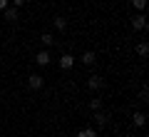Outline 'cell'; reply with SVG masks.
I'll list each match as a JSON object with an SVG mask.
<instances>
[{
	"mask_svg": "<svg viewBox=\"0 0 149 137\" xmlns=\"http://www.w3.org/2000/svg\"><path fill=\"white\" fill-rule=\"evenodd\" d=\"M42 85H45L42 75H35V72H32L30 77H27V87H30V90H42Z\"/></svg>",
	"mask_w": 149,
	"mask_h": 137,
	"instance_id": "6da1fadb",
	"label": "cell"
},
{
	"mask_svg": "<svg viewBox=\"0 0 149 137\" xmlns=\"http://www.w3.org/2000/svg\"><path fill=\"white\" fill-rule=\"evenodd\" d=\"M50 60H52V58H50V53H47V48H45V50H40V53L35 55V63L40 65V67H47V65H50Z\"/></svg>",
	"mask_w": 149,
	"mask_h": 137,
	"instance_id": "7a4b0ae2",
	"label": "cell"
},
{
	"mask_svg": "<svg viewBox=\"0 0 149 137\" xmlns=\"http://www.w3.org/2000/svg\"><path fill=\"white\" fill-rule=\"evenodd\" d=\"M102 85H104V80L100 77V75H90V80H87V87L95 92V90H102Z\"/></svg>",
	"mask_w": 149,
	"mask_h": 137,
	"instance_id": "3957f363",
	"label": "cell"
},
{
	"mask_svg": "<svg viewBox=\"0 0 149 137\" xmlns=\"http://www.w3.org/2000/svg\"><path fill=\"white\" fill-rule=\"evenodd\" d=\"M132 27H134V30H147V18H144L142 13L134 15V18H132Z\"/></svg>",
	"mask_w": 149,
	"mask_h": 137,
	"instance_id": "277c9868",
	"label": "cell"
},
{
	"mask_svg": "<svg viewBox=\"0 0 149 137\" xmlns=\"http://www.w3.org/2000/svg\"><path fill=\"white\" fill-rule=\"evenodd\" d=\"M3 18H5L8 22H17V8H13V5H8L5 10H3Z\"/></svg>",
	"mask_w": 149,
	"mask_h": 137,
	"instance_id": "5b68a950",
	"label": "cell"
},
{
	"mask_svg": "<svg viewBox=\"0 0 149 137\" xmlns=\"http://www.w3.org/2000/svg\"><path fill=\"white\" fill-rule=\"evenodd\" d=\"M82 65H87V67H92V65H95L97 63V55L95 53H92V50H87V53H82Z\"/></svg>",
	"mask_w": 149,
	"mask_h": 137,
	"instance_id": "8992f818",
	"label": "cell"
},
{
	"mask_svg": "<svg viewBox=\"0 0 149 137\" xmlns=\"http://www.w3.org/2000/svg\"><path fill=\"white\" fill-rule=\"evenodd\" d=\"M72 65H74V58L70 53H65L62 58H60V67H62V70H72Z\"/></svg>",
	"mask_w": 149,
	"mask_h": 137,
	"instance_id": "52a82bcc",
	"label": "cell"
},
{
	"mask_svg": "<svg viewBox=\"0 0 149 137\" xmlns=\"http://www.w3.org/2000/svg\"><path fill=\"white\" fill-rule=\"evenodd\" d=\"M95 122H97V127H107V122H109V117H107V112L97 110V112H95Z\"/></svg>",
	"mask_w": 149,
	"mask_h": 137,
	"instance_id": "ba28073f",
	"label": "cell"
},
{
	"mask_svg": "<svg viewBox=\"0 0 149 137\" xmlns=\"http://www.w3.org/2000/svg\"><path fill=\"white\" fill-rule=\"evenodd\" d=\"M132 122H134L137 127H144V125H147V115H144V112H134V115H132Z\"/></svg>",
	"mask_w": 149,
	"mask_h": 137,
	"instance_id": "9c48e42d",
	"label": "cell"
},
{
	"mask_svg": "<svg viewBox=\"0 0 149 137\" xmlns=\"http://www.w3.org/2000/svg\"><path fill=\"white\" fill-rule=\"evenodd\" d=\"M40 42H42L45 48H52V45H55V35H52V32H42V37H40Z\"/></svg>",
	"mask_w": 149,
	"mask_h": 137,
	"instance_id": "30bf717a",
	"label": "cell"
},
{
	"mask_svg": "<svg viewBox=\"0 0 149 137\" xmlns=\"http://www.w3.org/2000/svg\"><path fill=\"white\" fill-rule=\"evenodd\" d=\"M55 27H57L60 32H65V30H67V18L57 15V18H55Z\"/></svg>",
	"mask_w": 149,
	"mask_h": 137,
	"instance_id": "8fae6325",
	"label": "cell"
},
{
	"mask_svg": "<svg viewBox=\"0 0 149 137\" xmlns=\"http://www.w3.org/2000/svg\"><path fill=\"white\" fill-rule=\"evenodd\" d=\"M74 137H97V132H95V127H82Z\"/></svg>",
	"mask_w": 149,
	"mask_h": 137,
	"instance_id": "7c38bea8",
	"label": "cell"
},
{
	"mask_svg": "<svg viewBox=\"0 0 149 137\" xmlns=\"http://www.w3.org/2000/svg\"><path fill=\"white\" fill-rule=\"evenodd\" d=\"M137 55H139V58H147V55H149V42H139V45H137Z\"/></svg>",
	"mask_w": 149,
	"mask_h": 137,
	"instance_id": "4fadbf2b",
	"label": "cell"
},
{
	"mask_svg": "<svg viewBox=\"0 0 149 137\" xmlns=\"http://www.w3.org/2000/svg\"><path fill=\"white\" fill-rule=\"evenodd\" d=\"M90 110H92V112L102 110V100H90Z\"/></svg>",
	"mask_w": 149,
	"mask_h": 137,
	"instance_id": "5bb4252c",
	"label": "cell"
},
{
	"mask_svg": "<svg viewBox=\"0 0 149 137\" xmlns=\"http://www.w3.org/2000/svg\"><path fill=\"white\" fill-rule=\"evenodd\" d=\"M132 5L137 8V10H144V8H147V0H132Z\"/></svg>",
	"mask_w": 149,
	"mask_h": 137,
	"instance_id": "9a60e30c",
	"label": "cell"
},
{
	"mask_svg": "<svg viewBox=\"0 0 149 137\" xmlns=\"http://www.w3.org/2000/svg\"><path fill=\"white\" fill-rule=\"evenodd\" d=\"M25 3H27V0H13V8H22Z\"/></svg>",
	"mask_w": 149,
	"mask_h": 137,
	"instance_id": "2e32d148",
	"label": "cell"
},
{
	"mask_svg": "<svg viewBox=\"0 0 149 137\" xmlns=\"http://www.w3.org/2000/svg\"><path fill=\"white\" fill-rule=\"evenodd\" d=\"M139 97H142V100H147V97H149V90H147V87H142V92H139Z\"/></svg>",
	"mask_w": 149,
	"mask_h": 137,
	"instance_id": "e0dca14e",
	"label": "cell"
},
{
	"mask_svg": "<svg viewBox=\"0 0 149 137\" xmlns=\"http://www.w3.org/2000/svg\"><path fill=\"white\" fill-rule=\"evenodd\" d=\"M8 5H10V0H0V10H5Z\"/></svg>",
	"mask_w": 149,
	"mask_h": 137,
	"instance_id": "ac0fdd59",
	"label": "cell"
},
{
	"mask_svg": "<svg viewBox=\"0 0 149 137\" xmlns=\"http://www.w3.org/2000/svg\"><path fill=\"white\" fill-rule=\"evenodd\" d=\"M0 135H3V127H0Z\"/></svg>",
	"mask_w": 149,
	"mask_h": 137,
	"instance_id": "d6986e66",
	"label": "cell"
}]
</instances>
